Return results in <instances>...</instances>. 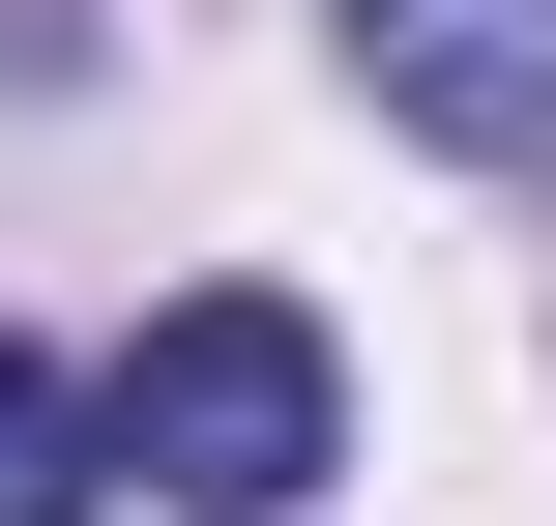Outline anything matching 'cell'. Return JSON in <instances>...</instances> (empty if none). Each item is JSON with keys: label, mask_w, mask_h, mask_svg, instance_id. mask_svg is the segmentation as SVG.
<instances>
[{"label": "cell", "mask_w": 556, "mask_h": 526, "mask_svg": "<svg viewBox=\"0 0 556 526\" xmlns=\"http://www.w3.org/2000/svg\"><path fill=\"white\" fill-rule=\"evenodd\" d=\"M117 469L205 526H293L323 469H352V381H323V322L293 293H176L147 351H117Z\"/></svg>", "instance_id": "cell-1"}, {"label": "cell", "mask_w": 556, "mask_h": 526, "mask_svg": "<svg viewBox=\"0 0 556 526\" xmlns=\"http://www.w3.org/2000/svg\"><path fill=\"white\" fill-rule=\"evenodd\" d=\"M352 59H381V117H440V146L556 176V0H352Z\"/></svg>", "instance_id": "cell-2"}, {"label": "cell", "mask_w": 556, "mask_h": 526, "mask_svg": "<svg viewBox=\"0 0 556 526\" xmlns=\"http://www.w3.org/2000/svg\"><path fill=\"white\" fill-rule=\"evenodd\" d=\"M88 498H117V381L0 351V526H88Z\"/></svg>", "instance_id": "cell-3"}]
</instances>
